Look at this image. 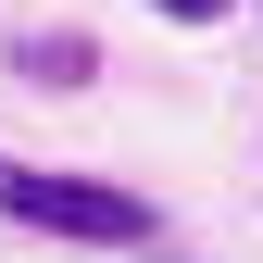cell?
Segmentation results:
<instances>
[{
    "label": "cell",
    "instance_id": "6da1fadb",
    "mask_svg": "<svg viewBox=\"0 0 263 263\" xmlns=\"http://www.w3.org/2000/svg\"><path fill=\"white\" fill-rule=\"evenodd\" d=\"M0 213L38 226V238H88V251H151L163 213L138 188H101V176H38V163H0Z\"/></svg>",
    "mask_w": 263,
    "mask_h": 263
},
{
    "label": "cell",
    "instance_id": "7a4b0ae2",
    "mask_svg": "<svg viewBox=\"0 0 263 263\" xmlns=\"http://www.w3.org/2000/svg\"><path fill=\"white\" fill-rule=\"evenodd\" d=\"M13 76H25V88H88L101 50H88V38H13Z\"/></svg>",
    "mask_w": 263,
    "mask_h": 263
},
{
    "label": "cell",
    "instance_id": "3957f363",
    "mask_svg": "<svg viewBox=\"0 0 263 263\" xmlns=\"http://www.w3.org/2000/svg\"><path fill=\"white\" fill-rule=\"evenodd\" d=\"M151 13H176V25H213V13H226V0H151Z\"/></svg>",
    "mask_w": 263,
    "mask_h": 263
},
{
    "label": "cell",
    "instance_id": "277c9868",
    "mask_svg": "<svg viewBox=\"0 0 263 263\" xmlns=\"http://www.w3.org/2000/svg\"><path fill=\"white\" fill-rule=\"evenodd\" d=\"M138 263H201V251H163V238H151V251H138Z\"/></svg>",
    "mask_w": 263,
    "mask_h": 263
}]
</instances>
